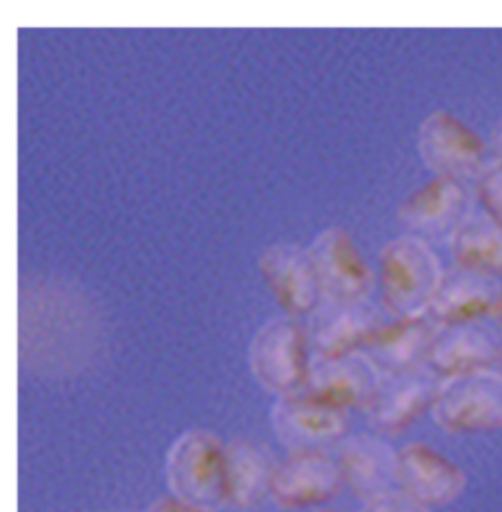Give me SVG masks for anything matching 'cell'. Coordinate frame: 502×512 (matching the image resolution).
<instances>
[{
	"label": "cell",
	"mask_w": 502,
	"mask_h": 512,
	"mask_svg": "<svg viewBox=\"0 0 502 512\" xmlns=\"http://www.w3.org/2000/svg\"><path fill=\"white\" fill-rule=\"evenodd\" d=\"M20 361L44 375L85 369L101 348V314L95 303L61 279H34L20 287Z\"/></svg>",
	"instance_id": "6da1fadb"
},
{
	"label": "cell",
	"mask_w": 502,
	"mask_h": 512,
	"mask_svg": "<svg viewBox=\"0 0 502 512\" xmlns=\"http://www.w3.org/2000/svg\"><path fill=\"white\" fill-rule=\"evenodd\" d=\"M444 273L426 240L412 234L391 240L379 257L381 305L395 320L428 314Z\"/></svg>",
	"instance_id": "7a4b0ae2"
},
{
	"label": "cell",
	"mask_w": 502,
	"mask_h": 512,
	"mask_svg": "<svg viewBox=\"0 0 502 512\" xmlns=\"http://www.w3.org/2000/svg\"><path fill=\"white\" fill-rule=\"evenodd\" d=\"M165 481L183 503L212 512L230 505L226 444L208 430L183 432L167 452Z\"/></svg>",
	"instance_id": "3957f363"
},
{
	"label": "cell",
	"mask_w": 502,
	"mask_h": 512,
	"mask_svg": "<svg viewBox=\"0 0 502 512\" xmlns=\"http://www.w3.org/2000/svg\"><path fill=\"white\" fill-rule=\"evenodd\" d=\"M432 418L448 434H485L502 430V373L485 369L442 379Z\"/></svg>",
	"instance_id": "277c9868"
},
{
	"label": "cell",
	"mask_w": 502,
	"mask_h": 512,
	"mask_svg": "<svg viewBox=\"0 0 502 512\" xmlns=\"http://www.w3.org/2000/svg\"><path fill=\"white\" fill-rule=\"evenodd\" d=\"M308 336L293 318H273L251 338L253 379L279 397L301 393L308 373Z\"/></svg>",
	"instance_id": "5b68a950"
},
{
	"label": "cell",
	"mask_w": 502,
	"mask_h": 512,
	"mask_svg": "<svg viewBox=\"0 0 502 512\" xmlns=\"http://www.w3.org/2000/svg\"><path fill=\"white\" fill-rule=\"evenodd\" d=\"M418 154L436 177L477 181L489 167V146L457 116L430 112L418 128Z\"/></svg>",
	"instance_id": "8992f818"
},
{
	"label": "cell",
	"mask_w": 502,
	"mask_h": 512,
	"mask_svg": "<svg viewBox=\"0 0 502 512\" xmlns=\"http://www.w3.org/2000/svg\"><path fill=\"white\" fill-rule=\"evenodd\" d=\"M306 254L324 303H367L375 285L373 273L348 230L326 228L312 240Z\"/></svg>",
	"instance_id": "52a82bcc"
},
{
	"label": "cell",
	"mask_w": 502,
	"mask_h": 512,
	"mask_svg": "<svg viewBox=\"0 0 502 512\" xmlns=\"http://www.w3.org/2000/svg\"><path fill=\"white\" fill-rule=\"evenodd\" d=\"M440 381L428 365L397 375H381L365 409L369 424L385 436H399L426 410H432Z\"/></svg>",
	"instance_id": "ba28073f"
},
{
	"label": "cell",
	"mask_w": 502,
	"mask_h": 512,
	"mask_svg": "<svg viewBox=\"0 0 502 512\" xmlns=\"http://www.w3.org/2000/svg\"><path fill=\"white\" fill-rule=\"evenodd\" d=\"M342 487L338 460L326 452H291L277 465L271 499L283 511L318 509L336 499Z\"/></svg>",
	"instance_id": "9c48e42d"
},
{
	"label": "cell",
	"mask_w": 502,
	"mask_h": 512,
	"mask_svg": "<svg viewBox=\"0 0 502 512\" xmlns=\"http://www.w3.org/2000/svg\"><path fill=\"white\" fill-rule=\"evenodd\" d=\"M465 487V471L432 446L412 442L397 452V489L416 503L428 509L448 507Z\"/></svg>",
	"instance_id": "30bf717a"
},
{
	"label": "cell",
	"mask_w": 502,
	"mask_h": 512,
	"mask_svg": "<svg viewBox=\"0 0 502 512\" xmlns=\"http://www.w3.org/2000/svg\"><path fill=\"white\" fill-rule=\"evenodd\" d=\"M275 436L291 452H324L348 438V416L301 393L279 397L271 409Z\"/></svg>",
	"instance_id": "8fae6325"
},
{
	"label": "cell",
	"mask_w": 502,
	"mask_h": 512,
	"mask_svg": "<svg viewBox=\"0 0 502 512\" xmlns=\"http://www.w3.org/2000/svg\"><path fill=\"white\" fill-rule=\"evenodd\" d=\"M379 379V371L361 352L344 358L312 356L301 395L342 412L365 410Z\"/></svg>",
	"instance_id": "7c38bea8"
},
{
	"label": "cell",
	"mask_w": 502,
	"mask_h": 512,
	"mask_svg": "<svg viewBox=\"0 0 502 512\" xmlns=\"http://www.w3.org/2000/svg\"><path fill=\"white\" fill-rule=\"evenodd\" d=\"M501 297V277L453 265L442 277L428 316L440 328L485 322V318L495 316Z\"/></svg>",
	"instance_id": "4fadbf2b"
},
{
	"label": "cell",
	"mask_w": 502,
	"mask_h": 512,
	"mask_svg": "<svg viewBox=\"0 0 502 512\" xmlns=\"http://www.w3.org/2000/svg\"><path fill=\"white\" fill-rule=\"evenodd\" d=\"M385 324L381 312L369 303H324L310 318L306 336L312 356L344 358L359 354Z\"/></svg>",
	"instance_id": "5bb4252c"
},
{
	"label": "cell",
	"mask_w": 502,
	"mask_h": 512,
	"mask_svg": "<svg viewBox=\"0 0 502 512\" xmlns=\"http://www.w3.org/2000/svg\"><path fill=\"white\" fill-rule=\"evenodd\" d=\"M471 214V197L467 183L436 177L412 193L399 210V220L412 236L448 238Z\"/></svg>",
	"instance_id": "9a60e30c"
},
{
	"label": "cell",
	"mask_w": 502,
	"mask_h": 512,
	"mask_svg": "<svg viewBox=\"0 0 502 512\" xmlns=\"http://www.w3.org/2000/svg\"><path fill=\"white\" fill-rule=\"evenodd\" d=\"M265 285L289 318L314 314L322 305V293L308 254L293 244H275L259 257Z\"/></svg>",
	"instance_id": "2e32d148"
},
{
	"label": "cell",
	"mask_w": 502,
	"mask_h": 512,
	"mask_svg": "<svg viewBox=\"0 0 502 512\" xmlns=\"http://www.w3.org/2000/svg\"><path fill=\"white\" fill-rule=\"evenodd\" d=\"M440 326L428 316H414L383 324L361 354L379 375H397L426 365Z\"/></svg>",
	"instance_id": "e0dca14e"
},
{
	"label": "cell",
	"mask_w": 502,
	"mask_h": 512,
	"mask_svg": "<svg viewBox=\"0 0 502 512\" xmlns=\"http://www.w3.org/2000/svg\"><path fill=\"white\" fill-rule=\"evenodd\" d=\"M502 356L499 334L485 322L442 328L426 365L440 377L452 379L499 365Z\"/></svg>",
	"instance_id": "ac0fdd59"
},
{
	"label": "cell",
	"mask_w": 502,
	"mask_h": 512,
	"mask_svg": "<svg viewBox=\"0 0 502 512\" xmlns=\"http://www.w3.org/2000/svg\"><path fill=\"white\" fill-rule=\"evenodd\" d=\"M338 465L344 485L363 503L395 489L397 452L379 436L353 434L340 444Z\"/></svg>",
	"instance_id": "d6986e66"
},
{
	"label": "cell",
	"mask_w": 502,
	"mask_h": 512,
	"mask_svg": "<svg viewBox=\"0 0 502 512\" xmlns=\"http://www.w3.org/2000/svg\"><path fill=\"white\" fill-rule=\"evenodd\" d=\"M279 461L273 454L250 440L226 444V473L230 505L253 509L271 497V485Z\"/></svg>",
	"instance_id": "ffe728a7"
},
{
	"label": "cell",
	"mask_w": 502,
	"mask_h": 512,
	"mask_svg": "<svg viewBox=\"0 0 502 512\" xmlns=\"http://www.w3.org/2000/svg\"><path fill=\"white\" fill-rule=\"evenodd\" d=\"M455 265L502 279V226L489 214L471 212L450 240Z\"/></svg>",
	"instance_id": "44dd1931"
},
{
	"label": "cell",
	"mask_w": 502,
	"mask_h": 512,
	"mask_svg": "<svg viewBox=\"0 0 502 512\" xmlns=\"http://www.w3.org/2000/svg\"><path fill=\"white\" fill-rule=\"evenodd\" d=\"M475 193L483 212L502 226V163H489L483 175L475 181Z\"/></svg>",
	"instance_id": "7402d4cb"
},
{
	"label": "cell",
	"mask_w": 502,
	"mask_h": 512,
	"mask_svg": "<svg viewBox=\"0 0 502 512\" xmlns=\"http://www.w3.org/2000/svg\"><path fill=\"white\" fill-rule=\"evenodd\" d=\"M363 512H432V509L406 497L399 489H391L365 503Z\"/></svg>",
	"instance_id": "603a6c76"
},
{
	"label": "cell",
	"mask_w": 502,
	"mask_h": 512,
	"mask_svg": "<svg viewBox=\"0 0 502 512\" xmlns=\"http://www.w3.org/2000/svg\"><path fill=\"white\" fill-rule=\"evenodd\" d=\"M144 512H212L201 509V507H195V505H189V503H183L175 497H161L157 501H153L150 507Z\"/></svg>",
	"instance_id": "cb8c5ba5"
},
{
	"label": "cell",
	"mask_w": 502,
	"mask_h": 512,
	"mask_svg": "<svg viewBox=\"0 0 502 512\" xmlns=\"http://www.w3.org/2000/svg\"><path fill=\"white\" fill-rule=\"evenodd\" d=\"M489 155L493 157V161H495V163H502V118L499 120V124L495 126L493 134H491Z\"/></svg>",
	"instance_id": "d4e9b609"
},
{
	"label": "cell",
	"mask_w": 502,
	"mask_h": 512,
	"mask_svg": "<svg viewBox=\"0 0 502 512\" xmlns=\"http://www.w3.org/2000/svg\"><path fill=\"white\" fill-rule=\"evenodd\" d=\"M495 318H497V324H499V328H501L502 332V297L501 303H499V308H497V312H495Z\"/></svg>",
	"instance_id": "484cf974"
},
{
	"label": "cell",
	"mask_w": 502,
	"mask_h": 512,
	"mask_svg": "<svg viewBox=\"0 0 502 512\" xmlns=\"http://www.w3.org/2000/svg\"><path fill=\"white\" fill-rule=\"evenodd\" d=\"M499 371H501V373H502V356H501V361H499Z\"/></svg>",
	"instance_id": "4316f807"
},
{
	"label": "cell",
	"mask_w": 502,
	"mask_h": 512,
	"mask_svg": "<svg viewBox=\"0 0 502 512\" xmlns=\"http://www.w3.org/2000/svg\"><path fill=\"white\" fill-rule=\"evenodd\" d=\"M316 512H338V511H328V509H322V511H316Z\"/></svg>",
	"instance_id": "83f0119b"
}]
</instances>
